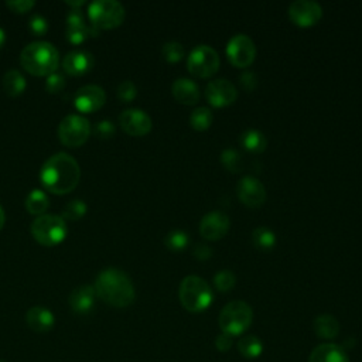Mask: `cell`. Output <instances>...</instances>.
Returning <instances> with one entry per match:
<instances>
[{
  "mask_svg": "<svg viewBox=\"0 0 362 362\" xmlns=\"http://www.w3.org/2000/svg\"><path fill=\"white\" fill-rule=\"evenodd\" d=\"M240 84H242V87L248 91H252L254 88H256L258 85V78L254 72H244L242 75H240Z\"/></svg>",
  "mask_w": 362,
  "mask_h": 362,
  "instance_id": "obj_40",
  "label": "cell"
},
{
  "mask_svg": "<svg viewBox=\"0 0 362 362\" xmlns=\"http://www.w3.org/2000/svg\"><path fill=\"white\" fill-rule=\"evenodd\" d=\"M221 162L231 172H239L240 167H242V158H240V154L233 149H225L221 153Z\"/></svg>",
  "mask_w": 362,
  "mask_h": 362,
  "instance_id": "obj_32",
  "label": "cell"
},
{
  "mask_svg": "<svg viewBox=\"0 0 362 362\" xmlns=\"http://www.w3.org/2000/svg\"><path fill=\"white\" fill-rule=\"evenodd\" d=\"M119 124L128 135L131 136H145L151 131V119L150 116L136 108H131L124 110L119 116Z\"/></svg>",
  "mask_w": 362,
  "mask_h": 362,
  "instance_id": "obj_13",
  "label": "cell"
},
{
  "mask_svg": "<svg viewBox=\"0 0 362 362\" xmlns=\"http://www.w3.org/2000/svg\"><path fill=\"white\" fill-rule=\"evenodd\" d=\"M6 5L10 10L16 13H26L35 6V2H33V0H12V2H8Z\"/></svg>",
  "mask_w": 362,
  "mask_h": 362,
  "instance_id": "obj_39",
  "label": "cell"
},
{
  "mask_svg": "<svg viewBox=\"0 0 362 362\" xmlns=\"http://www.w3.org/2000/svg\"><path fill=\"white\" fill-rule=\"evenodd\" d=\"M308 362H349L347 352L337 344L317 345L308 358Z\"/></svg>",
  "mask_w": 362,
  "mask_h": 362,
  "instance_id": "obj_21",
  "label": "cell"
},
{
  "mask_svg": "<svg viewBox=\"0 0 362 362\" xmlns=\"http://www.w3.org/2000/svg\"><path fill=\"white\" fill-rule=\"evenodd\" d=\"M99 31L87 24L83 12L79 9H71L67 15V40L74 44H83L92 35H98Z\"/></svg>",
  "mask_w": 362,
  "mask_h": 362,
  "instance_id": "obj_12",
  "label": "cell"
},
{
  "mask_svg": "<svg viewBox=\"0 0 362 362\" xmlns=\"http://www.w3.org/2000/svg\"><path fill=\"white\" fill-rule=\"evenodd\" d=\"M194 255H195L198 259H201V261H206V259H208V258L213 255V251H211L210 247L201 244V245H197V247H195Z\"/></svg>",
  "mask_w": 362,
  "mask_h": 362,
  "instance_id": "obj_42",
  "label": "cell"
},
{
  "mask_svg": "<svg viewBox=\"0 0 362 362\" xmlns=\"http://www.w3.org/2000/svg\"><path fill=\"white\" fill-rule=\"evenodd\" d=\"M5 43H6V33L2 27H0V49L5 46Z\"/></svg>",
  "mask_w": 362,
  "mask_h": 362,
  "instance_id": "obj_45",
  "label": "cell"
},
{
  "mask_svg": "<svg viewBox=\"0 0 362 362\" xmlns=\"http://www.w3.org/2000/svg\"><path fill=\"white\" fill-rule=\"evenodd\" d=\"M290 20L300 27H310L323 17V9L313 0H295L289 6Z\"/></svg>",
  "mask_w": 362,
  "mask_h": 362,
  "instance_id": "obj_11",
  "label": "cell"
},
{
  "mask_svg": "<svg viewBox=\"0 0 362 362\" xmlns=\"http://www.w3.org/2000/svg\"><path fill=\"white\" fill-rule=\"evenodd\" d=\"M106 102V94L102 87L85 85L79 88L74 97V105L78 112L92 113L101 109Z\"/></svg>",
  "mask_w": 362,
  "mask_h": 362,
  "instance_id": "obj_15",
  "label": "cell"
},
{
  "mask_svg": "<svg viewBox=\"0 0 362 362\" xmlns=\"http://www.w3.org/2000/svg\"><path fill=\"white\" fill-rule=\"evenodd\" d=\"M5 222H6V214H5L3 207L0 206V231H2V228L5 227Z\"/></svg>",
  "mask_w": 362,
  "mask_h": 362,
  "instance_id": "obj_44",
  "label": "cell"
},
{
  "mask_svg": "<svg viewBox=\"0 0 362 362\" xmlns=\"http://www.w3.org/2000/svg\"><path fill=\"white\" fill-rule=\"evenodd\" d=\"M90 135V120L81 115H68L58 125V139L67 147L83 146Z\"/></svg>",
  "mask_w": 362,
  "mask_h": 362,
  "instance_id": "obj_8",
  "label": "cell"
},
{
  "mask_svg": "<svg viewBox=\"0 0 362 362\" xmlns=\"http://www.w3.org/2000/svg\"><path fill=\"white\" fill-rule=\"evenodd\" d=\"M240 143L242 146L254 153H261L266 149L268 146V139L266 136L258 131V129H248L240 136Z\"/></svg>",
  "mask_w": 362,
  "mask_h": 362,
  "instance_id": "obj_26",
  "label": "cell"
},
{
  "mask_svg": "<svg viewBox=\"0 0 362 362\" xmlns=\"http://www.w3.org/2000/svg\"><path fill=\"white\" fill-rule=\"evenodd\" d=\"M313 329H314V333L317 334V337L324 338V340H331L338 336L340 323H338V320L331 314H320L314 320Z\"/></svg>",
  "mask_w": 362,
  "mask_h": 362,
  "instance_id": "obj_23",
  "label": "cell"
},
{
  "mask_svg": "<svg viewBox=\"0 0 362 362\" xmlns=\"http://www.w3.org/2000/svg\"><path fill=\"white\" fill-rule=\"evenodd\" d=\"M26 210L33 215H44L50 207V199L43 190H33L26 198Z\"/></svg>",
  "mask_w": 362,
  "mask_h": 362,
  "instance_id": "obj_25",
  "label": "cell"
},
{
  "mask_svg": "<svg viewBox=\"0 0 362 362\" xmlns=\"http://www.w3.org/2000/svg\"><path fill=\"white\" fill-rule=\"evenodd\" d=\"M28 27L34 35H44L49 31V22L42 15H34L30 17Z\"/></svg>",
  "mask_w": 362,
  "mask_h": 362,
  "instance_id": "obj_37",
  "label": "cell"
},
{
  "mask_svg": "<svg viewBox=\"0 0 362 362\" xmlns=\"http://www.w3.org/2000/svg\"><path fill=\"white\" fill-rule=\"evenodd\" d=\"M95 299H97V293H95L94 286L83 285L72 290V293L69 295L68 303L74 313L88 314L92 311V308L95 306Z\"/></svg>",
  "mask_w": 362,
  "mask_h": 362,
  "instance_id": "obj_19",
  "label": "cell"
},
{
  "mask_svg": "<svg viewBox=\"0 0 362 362\" xmlns=\"http://www.w3.org/2000/svg\"><path fill=\"white\" fill-rule=\"evenodd\" d=\"M190 124L197 131L208 129L213 124V112L206 106H199L194 109L190 116Z\"/></svg>",
  "mask_w": 362,
  "mask_h": 362,
  "instance_id": "obj_28",
  "label": "cell"
},
{
  "mask_svg": "<svg viewBox=\"0 0 362 362\" xmlns=\"http://www.w3.org/2000/svg\"><path fill=\"white\" fill-rule=\"evenodd\" d=\"M0 362H5V361H2V359H0Z\"/></svg>",
  "mask_w": 362,
  "mask_h": 362,
  "instance_id": "obj_46",
  "label": "cell"
},
{
  "mask_svg": "<svg viewBox=\"0 0 362 362\" xmlns=\"http://www.w3.org/2000/svg\"><path fill=\"white\" fill-rule=\"evenodd\" d=\"M252 238L254 244L261 249H270L276 242L274 232L266 227H258L252 232Z\"/></svg>",
  "mask_w": 362,
  "mask_h": 362,
  "instance_id": "obj_30",
  "label": "cell"
},
{
  "mask_svg": "<svg viewBox=\"0 0 362 362\" xmlns=\"http://www.w3.org/2000/svg\"><path fill=\"white\" fill-rule=\"evenodd\" d=\"M40 180L47 191L64 195L78 186L81 180V167L71 154L60 151L53 154L43 165Z\"/></svg>",
  "mask_w": 362,
  "mask_h": 362,
  "instance_id": "obj_1",
  "label": "cell"
},
{
  "mask_svg": "<svg viewBox=\"0 0 362 362\" xmlns=\"http://www.w3.org/2000/svg\"><path fill=\"white\" fill-rule=\"evenodd\" d=\"M88 207L83 199H72L63 210V218L68 221H78L85 217Z\"/></svg>",
  "mask_w": 362,
  "mask_h": 362,
  "instance_id": "obj_29",
  "label": "cell"
},
{
  "mask_svg": "<svg viewBox=\"0 0 362 362\" xmlns=\"http://www.w3.org/2000/svg\"><path fill=\"white\" fill-rule=\"evenodd\" d=\"M227 56L235 67L247 68L256 57V46L247 34H235L228 42Z\"/></svg>",
  "mask_w": 362,
  "mask_h": 362,
  "instance_id": "obj_10",
  "label": "cell"
},
{
  "mask_svg": "<svg viewBox=\"0 0 362 362\" xmlns=\"http://www.w3.org/2000/svg\"><path fill=\"white\" fill-rule=\"evenodd\" d=\"M162 53L169 63H177L184 57V47L179 42H167L163 44Z\"/></svg>",
  "mask_w": 362,
  "mask_h": 362,
  "instance_id": "obj_34",
  "label": "cell"
},
{
  "mask_svg": "<svg viewBox=\"0 0 362 362\" xmlns=\"http://www.w3.org/2000/svg\"><path fill=\"white\" fill-rule=\"evenodd\" d=\"M229 218L225 213L222 211H211L208 214H206L199 222V233L203 238L210 239V240H215L220 239L222 236H225V233L229 229Z\"/></svg>",
  "mask_w": 362,
  "mask_h": 362,
  "instance_id": "obj_17",
  "label": "cell"
},
{
  "mask_svg": "<svg viewBox=\"0 0 362 362\" xmlns=\"http://www.w3.org/2000/svg\"><path fill=\"white\" fill-rule=\"evenodd\" d=\"M165 244L172 251H183L188 245V235L181 229H173L166 235Z\"/></svg>",
  "mask_w": 362,
  "mask_h": 362,
  "instance_id": "obj_31",
  "label": "cell"
},
{
  "mask_svg": "<svg viewBox=\"0 0 362 362\" xmlns=\"http://www.w3.org/2000/svg\"><path fill=\"white\" fill-rule=\"evenodd\" d=\"M172 91L174 98L184 105H194L199 99L198 85L187 78H179L173 83Z\"/></svg>",
  "mask_w": 362,
  "mask_h": 362,
  "instance_id": "obj_22",
  "label": "cell"
},
{
  "mask_svg": "<svg viewBox=\"0 0 362 362\" xmlns=\"http://www.w3.org/2000/svg\"><path fill=\"white\" fill-rule=\"evenodd\" d=\"M179 296L183 307L191 313L204 311L213 303V290L199 276H187L181 280Z\"/></svg>",
  "mask_w": 362,
  "mask_h": 362,
  "instance_id": "obj_4",
  "label": "cell"
},
{
  "mask_svg": "<svg viewBox=\"0 0 362 362\" xmlns=\"http://www.w3.org/2000/svg\"><path fill=\"white\" fill-rule=\"evenodd\" d=\"M238 349H239V352H240V355H242V356H245L248 359H255V358H258L262 354L263 344L255 336H245L244 338L239 340Z\"/></svg>",
  "mask_w": 362,
  "mask_h": 362,
  "instance_id": "obj_27",
  "label": "cell"
},
{
  "mask_svg": "<svg viewBox=\"0 0 362 362\" xmlns=\"http://www.w3.org/2000/svg\"><path fill=\"white\" fill-rule=\"evenodd\" d=\"M254 320V311L247 302L235 300L228 303L220 314V327L222 333L235 337L245 333Z\"/></svg>",
  "mask_w": 362,
  "mask_h": 362,
  "instance_id": "obj_5",
  "label": "cell"
},
{
  "mask_svg": "<svg viewBox=\"0 0 362 362\" xmlns=\"http://www.w3.org/2000/svg\"><path fill=\"white\" fill-rule=\"evenodd\" d=\"M215 345H217V349H218V351L225 352V351H228V349L232 347V337L228 336V334H225V333H222V334H220V336L217 337Z\"/></svg>",
  "mask_w": 362,
  "mask_h": 362,
  "instance_id": "obj_41",
  "label": "cell"
},
{
  "mask_svg": "<svg viewBox=\"0 0 362 362\" xmlns=\"http://www.w3.org/2000/svg\"><path fill=\"white\" fill-rule=\"evenodd\" d=\"M27 326L35 333H47L56 324V317L51 310L46 307H31L26 314Z\"/></svg>",
  "mask_w": 362,
  "mask_h": 362,
  "instance_id": "obj_20",
  "label": "cell"
},
{
  "mask_svg": "<svg viewBox=\"0 0 362 362\" xmlns=\"http://www.w3.org/2000/svg\"><path fill=\"white\" fill-rule=\"evenodd\" d=\"M65 3H67L68 6H71L72 9H79L81 6H84L87 2H85V0H79V2H68V0H67Z\"/></svg>",
  "mask_w": 362,
  "mask_h": 362,
  "instance_id": "obj_43",
  "label": "cell"
},
{
  "mask_svg": "<svg viewBox=\"0 0 362 362\" xmlns=\"http://www.w3.org/2000/svg\"><path fill=\"white\" fill-rule=\"evenodd\" d=\"M27 81L19 69H10L3 76V90L9 97H19L26 91Z\"/></svg>",
  "mask_w": 362,
  "mask_h": 362,
  "instance_id": "obj_24",
  "label": "cell"
},
{
  "mask_svg": "<svg viewBox=\"0 0 362 362\" xmlns=\"http://www.w3.org/2000/svg\"><path fill=\"white\" fill-rule=\"evenodd\" d=\"M125 8L116 0H95L88 6L91 27L97 31L116 28L125 20Z\"/></svg>",
  "mask_w": 362,
  "mask_h": 362,
  "instance_id": "obj_7",
  "label": "cell"
},
{
  "mask_svg": "<svg viewBox=\"0 0 362 362\" xmlns=\"http://www.w3.org/2000/svg\"><path fill=\"white\" fill-rule=\"evenodd\" d=\"M94 65V57L91 53L84 50H74L64 57L63 68L72 76L87 74Z\"/></svg>",
  "mask_w": 362,
  "mask_h": 362,
  "instance_id": "obj_18",
  "label": "cell"
},
{
  "mask_svg": "<svg viewBox=\"0 0 362 362\" xmlns=\"http://www.w3.org/2000/svg\"><path fill=\"white\" fill-rule=\"evenodd\" d=\"M138 95V88L136 85L126 79V81H122L117 87V97L122 102H132Z\"/></svg>",
  "mask_w": 362,
  "mask_h": 362,
  "instance_id": "obj_35",
  "label": "cell"
},
{
  "mask_svg": "<svg viewBox=\"0 0 362 362\" xmlns=\"http://www.w3.org/2000/svg\"><path fill=\"white\" fill-rule=\"evenodd\" d=\"M235 281H236V277L233 274V272L231 270H220L215 277H214V283H215V288L221 292H228L231 290L233 286H235Z\"/></svg>",
  "mask_w": 362,
  "mask_h": 362,
  "instance_id": "obj_33",
  "label": "cell"
},
{
  "mask_svg": "<svg viewBox=\"0 0 362 362\" xmlns=\"http://www.w3.org/2000/svg\"><path fill=\"white\" fill-rule=\"evenodd\" d=\"M206 95L211 105L227 106L236 101L238 91L236 87L231 81H228V79L220 78V79H214V81H211L207 85Z\"/></svg>",
  "mask_w": 362,
  "mask_h": 362,
  "instance_id": "obj_16",
  "label": "cell"
},
{
  "mask_svg": "<svg viewBox=\"0 0 362 362\" xmlns=\"http://www.w3.org/2000/svg\"><path fill=\"white\" fill-rule=\"evenodd\" d=\"M97 297L113 307H128L133 303L136 292L131 277L120 269L109 268L102 270L94 285Z\"/></svg>",
  "mask_w": 362,
  "mask_h": 362,
  "instance_id": "obj_2",
  "label": "cell"
},
{
  "mask_svg": "<svg viewBox=\"0 0 362 362\" xmlns=\"http://www.w3.org/2000/svg\"><path fill=\"white\" fill-rule=\"evenodd\" d=\"M187 67L192 75L199 78H208L218 71L220 56L213 47L207 44H199L188 54Z\"/></svg>",
  "mask_w": 362,
  "mask_h": 362,
  "instance_id": "obj_9",
  "label": "cell"
},
{
  "mask_svg": "<svg viewBox=\"0 0 362 362\" xmlns=\"http://www.w3.org/2000/svg\"><path fill=\"white\" fill-rule=\"evenodd\" d=\"M115 132H116L115 125L110 122V120H101V122H98L95 125V129H94L95 136H98L101 139H110L115 135Z\"/></svg>",
  "mask_w": 362,
  "mask_h": 362,
  "instance_id": "obj_38",
  "label": "cell"
},
{
  "mask_svg": "<svg viewBox=\"0 0 362 362\" xmlns=\"http://www.w3.org/2000/svg\"><path fill=\"white\" fill-rule=\"evenodd\" d=\"M236 192L239 199L248 207H259L266 199V188L262 181L254 176H245L238 181Z\"/></svg>",
  "mask_w": 362,
  "mask_h": 362,
  "instance_id": "obj_14",
  "label": "cell"
},
{
  "mask_svg": "<svg viewBox=\"0 0 362 362\" xmlns=\"http://www.w3.org/2000/svg\"><path fill=\"white\" fill-rule=\"evenodd\" d=\"M65 87V78L63 74L60 72H54L51 75L47 76L46 79V90L50 92V94H58L64 90Z\"/></svg>",
  "mask_w": 362,
  "mask_h": 362,
  "instance_id": "obj_36",
  "label": "cell"
},
{
  "mask_svg": "<svg viewBox=\"0 0 362 362\" xmlns=\"http://www.w3.org/2000/svg\"><path fill=\"white\" fill-rule=\"evenodd\" d=\"M23 68L35 76H49L57 72L60 56L49 42H34L26 46L20 54Z\"/></svg>",
  "mask_w": 362,
  "mask_h": 362,
  "instance_id": "obj_3",
  "label": "cell"
},
{
  "mask_svg": "<svg viewBox=\"0 0 362 362\" xmlns=\"http://www.w3.org/2000/svg\"><path fill=\"white\" fill-rule=\"evenodd\" d=\"M67 222L60 215L46 214L37 217L31 224V235L38 244L44 247L60 245L67 238Z\"/></svg>",
  "mask_w": 362,
  "mask_h": 362,
  "instance_id": "obj_6",
  "label": "cell"
}]
</instances>
